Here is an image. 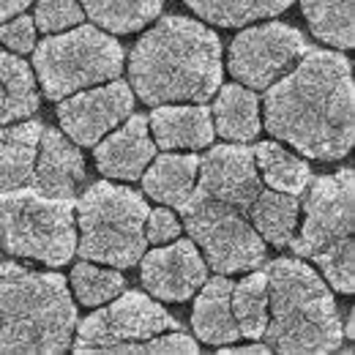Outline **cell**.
<instances>
[{"mask_svg":"<svg viewBox=\"0 0 355 355\" xmlns=\"http://www.w3.org/2000/svg\"><path fill=\"white\" fill-rule=\"evenodd\" d=\"M156 148L200 150L214 145V121L205 104H159L148 118Z\"/></svg>","mask_w":355,"mask_h":355,"instance_id":"obj_16","label":"cell"},{"mask_svg":"<svg viewBox=\"0 0 355 355\" xmlns=\"http://www.w3.org/2000/svg\"><path fill=\"white\" fill-rule=\"evenodd\" d=\"M129 80L148 107L211 101L222 85V42L202 22L167 14L134 44Z\"/></svg>","mask_w":355,"mask_h":355,"instance_id":"obj_3","label":"cell"},{"mask_svg":"<svg viewBox=\"0 0 355 355\" xmlns=\"http://www.w3.org/2000/svg\"><path fill=\"white\" fill-rule=\"evenodd\" d=\"M263 186L254 150L246 145H216L200 156L197 183L178 211L216 273L254 270L266 260V241L252 224Z\"/></svg>","mask_w":355,"mask_h":355,"instance_id":"obj_1","label":"cell"},{"mask_svg":"<svg viewBox=\"0 0 355 355\" xmlns=\"http://www.w3.org/2000/svg\"><path fill=\"white\" fill-rule=\"evenodd\" d=\"M74 353H197L200 345L180 322L142 293H121L104 309L80 322Z\"/></svg>","mask_w":355,"mask_h":355,"instance_id":"obj_8","label":"cell"},{"mask_svg":"<svg viewBox=\"0 0 355 355\" xmlns=\"http://www.w3.org/2000/svg\"><path fill=\"white\" fill-rule=\"evenodd\" d=\"M33 69L46 98L60 101L77 90L118 80L123 46L93 25H74L69 33H49L33 52Z\"/></svg>","mask_w":355,"mask_h":355,"instance_id":"obj_11","label":"cell"},{"mask_svg":"<svg viewBox=\"0 0 355 355\" xmlns=\"http://www.w3.org/2000/svg\"><path fill=\"white\" fill-rule=\"evenodd\" d=\"M222 353H270V347L268 345H246V347H227V345H222Z\"/></svg>","mask_w":355,"mask_h":355,"instance_id":"obj_32","label":"cell"},{"mask_svg":"<svg viewBox=\"0 0 355 355\" xmlns=\"http://www.w3.org/2000/svg\"><path fill=\"white\" fill-rule=\"evenodd\" d=\"M93 156L98 170L115 180H137L156 156V142L150 139L148 118L129 115L126 123L112 132L107 139L93 145Z\"/></svg>","mask_w":355,"mask_h":355,"instance_id":"obj_15","label":"cell"},{"mask_svg":"<svg viewBox=\"0 0 355 355\" xmlns=\"http://www.w3.org/2000/svg\"><path fill=\"white\" fill-rule=\"evenodd\" d=\"M311 189L304 202V227L290 238L298 257H306L322 270L328 284L345 295L355 290V246H353V170L309 180Z\"/></svg>","mask_w":355,"mask_h":355,"instance_id":"obj_6","label":"cell"},{"mask_svg":"<svg viewBox=\"0 0 355 355\" xmlns=\"http://www.w3.org/2000/svg\"><path fill=\"white\" fill-rule=\"evenodd\" d=\"M90 19L110 33H137L162 14L164 0H77Z\"/></svg>","mask_w":355,"mask_h":355,"instance_id":"obj_23","label":"cell"},{"mask_svg":"<svg viewBox=\"0 0 355 355\" xmlns=\"http://www.w3.org/2000/svg\"><path fill=\"white\" fill-rule=\"evenodd\" d=\"M301 11L320 42L336 49H350L355 44L353 0H301Z\"/></svg>","mask_w":355,"mask_h":355,"instance_id":"obj_24","label":"cell"},{"mask_svg":"<svg viewBox=\"0 0 355 355\" xmlns=\"http://www.w3.org/2000/svg\"><path fill=\"white\" fill-rule=\"evenodd\" d=\"M0 249L44 266H66L77 252V200L0 194Z\"/></svg>","mask_w":355,"mask_h":355,"instance_id":"obj_10","label":"cell"},{"mask_svg":"<svg viewBox=\"0 0 355 355\" xmlns=\"http://www.w3.org/2000/svg\"><path fill=\"white\" fill-rule=\"evenodd\" d=\"M148 202L118 183H93L77 202L80 257L112 268H132L145 254Z\"/></svg>","mask_w":355,"mask_h":355,"instance_id":"obj_9","label":"cell"},{"mask_svg":"<svg viewBox=\"0 0 355 355\" xmlns=\"http://www.w3.org/2000/svg\"><path fill=\"white\" fill-rule=\"evenodd\" d=\"M33 0H0V22H6L14 14H22Z\"/></svg>","mask_w":355,"mask_h":355,"instance_id":"obj_31","label":"cell"},{"mask_svg":"<svg viewBox=\"0 0 355 355\" xmlns=\"http://www.w3.org/2000/svg\"><path fill=\"white\" fill-rule=\"evenodd\" d=\"M197 170H200V156H194V153H164L145 173L142 189L156 202L180 208L186 202V197L191 194L194 183H197Z\"/></svg>","mask_w":355,"mask_h":355,"instance_id":"obj_19","label":"cell"},{"mask_svg":"<svg viewBox=\"0 0 355 355\" xmlns=\"http://www.w3.org/2000/svg\"><path fill=\"white\" fill-rule=\"evenodd\" d=\"M134 110V90L123 80H110L77 90L58 104L60 129L74 145H96L104 134L123 123Z\"/></svg>","mask_w":355,"mask_h":355,"instance_id":"obj_13","label":"cell"},{"mask_svg":"<svg viewBox=\"0 0 355 355\" xmlns=\"http://www.w3.org/2000/svg\"><path fill=\"white\" fill-rule=\"evenodd\" d=\"M268 325L263 339L284 355H325L342 347L345 331L328 284L306 263L279 257L266 270Z\"/></svg>","mask_w":355,"mask_h":355,"instance_id":"obj_5","label":"cell"},{"mask_svg":"<svg viewBox=\"0 0 355 355\" xmlns=\"http://www.w3.org/2000/svg\"><path fill=\"white\" fill-rule=\"evenodd\" d=\"M83 17H85V11L77 0H39L33 25L49 36V33H60L66 28L80 25Z\"/></svg>","mask_w":355,"mask_h":355,"instance_id":"obj_28","label":"cell"},{"mask_svg":"<svg viewBox=\"0 0 355 355\" xmlns=\"http://www.w3.org/2000/svg\"><path fill=\"white\" fill-rule=\"evenodd\" d=\"M39 90L33 71L22 58L0 44V126L31 118L39 110Z\"/></svg>","mask_w":355,"mask_h":355,"instance_id":"obj_20","label":"cell"},{"mask_svg":"<svg viewBox=\"0 0 355 355\" xmlns=\"http://www.w3.org/2000/svg\"><path fill=\"white\" fill-rule=\"evenodd\" d=\"M298 211H301V205H298L295 194L263 186L252 205V224L263 241L273 243V246H287L290 238L295 235Z\"/></svg>","mask_w":355,"mask_h":355,"instance_id":"obj_21","label":"cell"},{"mask_svg":"<svg viewBox=\"0 0 355 355\" xmlns=\"http://www.w3.org/2000/svg\"><path fill=\"white\" fill-rule=\"evenodd\" d=\"M71 287L83 306H101L126 290V279L121 270L93 266L88 260L71 270Z\"/></svg>","mask_w":355,"mask_h":355,"instance_id":"obj_27","label":"cell"},{"mask_svg":"<svg viewBox=\"0 0 355 355\" xmlns=\"http://www.w3.org/2000/svg\"><path fill=\"white\" fill-rule=\"evenodd\" d=\"M309 44L304 33L284 22L254 25L235 36L230 44V74L252 90H266L282 74H287L304 55Z\"/></svg>","mask_w":355,"mask_h":355,"instance_id":"obj_12","label":"cell"},{"mask_svg":"<svg viewBox=\"0 0 355 355\" xmlns=\"http://www.w3.org/2000/svg\"><path fill=\"white\" fill-rule=\"evenodd\" d=\"M214 132L230 142H252L260 129V98L246 85H219L214 101Z\"/></svg>","mask_w":355,"mask_h":355,"instance_id":"obj_18","label":"cell"},{"mask_svg":"<svg viewBox=\"0 0 355 355\" xmlns=\"http://www.w3.org/2000/svg\"><path fill=\"white\" fill-rule=\"evenodd\" d=\"M230 306L235 314L238 331L246 339H260L268 325V279L266 270H254L252 276L232 284Z\"/></svg>","mask_w":355,"mask_h":355,"instance_id":"obj_26","label":"cell"},{"mask_svg":"<svg viewBox=\"0 0 355 355\" xmlns=\"http://www.w3.org/2000/svg\"><path fill=\"white\" fill-rule=\"evenodd\" d=\"M180 235V222L175 219L173 211L167 208H159V211H148V219H145V241L148 243H170Z\"/></svg>","mask_w":355,"mask_h":355,"instance_id":"obj_30","label":"cell"},{"mask_svg":"<svg viewBox=\"0 0 355 355\" xmlns=\"http://www.w3.org/2000/svg\"><path fill=\"white\" fill-rule=\"evenodd\" d=\"M266 93V129L320 162L353 150V66L342 52L309 49Z\"/></svg>","mask_w":355,"mask_h":355,"instance_id":"obj_2","label":"cell"},{"mask_svg":"<svg viewBox=\"0 0 355 355\" xmlns=\"http://www.w3.org/2000/svg\"><path fill=\"white\" fill-rule=\"evenodd\" d=\"M0 44L14 55L33 52L36 46V25L31 17H8L0 22Z\"/></svg>","mask_w":355,"mask_h":355,"instance_id":"obj_29","label":"cell"},{"mask_svg":"<svg viewBox=\"0 0 355 355\" xmlns=\"http://www.w3.org/2000/svg\"><path fill=\"white\" fill-rule=\"evenodd\" d=\"M139 279L153 298L183 304L208 279V263L200 257L194 241L175 238L170 241V246L162 243L159 249L139 257Z\"/></svg>","mask_w":355,"mask_h":355,"instance_id":"obj_14","label":"cell"},{"mask_svg":"<svg viewBox=\"0 0 355 355\" xmlns=\"http://www.w3.org/2000/svg\"><path fill=\"white\" fill-rule=\"evenodd\" d=\"M85 180V159L66 134L28 121L0 129V194L33 191L74 200Z\"/></svg>","mask_w":355,"mask_h":355,"instance_id":"obj_7","label":"cell"},{"mask_svg":"<svg viewBox=\"0 0 355 355\" xmlns=\"http://www.w3.org/2000/svg\"><path fill=\"white\" fill-rule=\"evenodd\" d=\"M252 150H254V164H257L260 180L268 189L287 191V194H295V197H301L309 189V164L304 159H298L295 153L284 150L276 142H260Z\"/></svg>","mask_w":355,"mask_h":355,"instance_id":"obj_22","label":"cell"},{"mask_svg":"<svg viewBox=\"0 0 355 355\" xmlns=\"http://www.w3.org/2000/svg\"><path fill=\"white\" fill-rule=\"evenodd\" d=\"M194 14L219 28H243L249 22L276 17L295 0H183Z\"/></svg>","mask_w":355,"mask_h":355,"instance_id":"obj_25","label":"cell"},{"mask_svg":"<svg viewBox=\"0 0 355 355\" xmlns=\"http://www.w3.org/2000/svg\"><path fill=\"white\" fill-rule=\"evenodd\" d=\"M230 293H232V282L227 276H211V282L208 279L202 282L191 311V328L200 342L222 347L241 339L235 314L230 306Z\"/></svg>","mask_w":355,"mask_h":355,"instance_id":"obj_17","label":"cell"},{"mask_svg":"<svg viewBox=\"0 0 355 355\" xmlns=\"http://www.w3.org/2000/svg\"><path fill=\"white\" fill-rule=\"evenodd\" d=\"M77 306L60 273L0 263V353L55 355L71 347Z\"/></svg>","mask_w":355,"mask_h":355,"instance_id":"obj_4","label":"cell"}]
</instances>
